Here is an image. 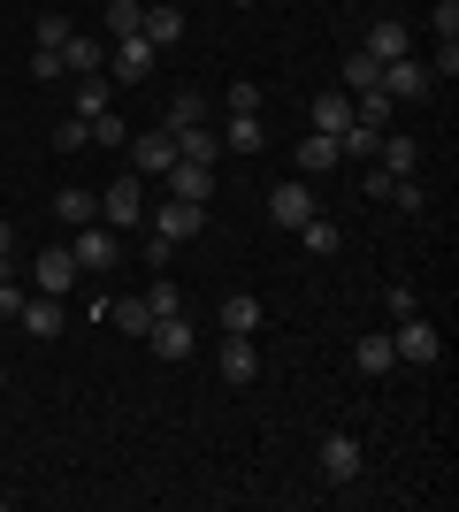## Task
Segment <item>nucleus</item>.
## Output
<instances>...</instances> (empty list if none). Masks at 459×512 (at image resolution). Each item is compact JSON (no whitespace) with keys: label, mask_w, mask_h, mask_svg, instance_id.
<instances>
[{"label":"nucleus","mask_w":459,"mask_h":512,"mask_svg":"<svg viewBox=\"0 0 459 512\" xmlns=\"http://www.w3.org/2000/svg\"><path fill=\"white\" fill-rule=\"evenodd\" d=\"M62 69H69V77H92V69H108V39H92V31H69Z\"/></svg>","instance_id":"obj_13"},{"label":"nucleus","mask_w":459,"mask_h":512,"mask_svg":"<svg viewBox=\"0 0 459 512\" xmlns=\"http://www.w3.org/2000/svg\"><path fill=\"white\" fill-rule=\"evenodd\" d=\"M291 237H299V245H306V253H314V260H329V253H337V245H345V230H337L329 214H306V222H299V230H291Z\"/></svg>","instance_id":"obj_24"},{"label":"nucleus","mask_w":459,"mask_h":512,"mask_svg":"<svg viewBox=\"0 0 459 512\" xmlns=\"http://www.w3.org/2000/svg\"><path fill=\"white\" fill-rule=\"evenodd\" d=\"M138 31H146V39H153V46H161V54H169V46H176V39H184V16H176L169 0H146V23H138Z\"/></svg>","instance_id":"obj_23"},{"label":"nucleus","mask_w":459,"mask_h":512,"mask_svg":"<svg viewBox=\"0 0 459 512\" xmlns=\"http://www.w3.org/2000/svg\"><path fill=\"white\" fill-rule=\"evenodd\" d=\"M23 337H39V344H54L62 337V321H69V299H46V291H31V299H23Z\"/></svg>","instance_id":"obj_11"},{"label":"nucleus","mask_w":459,"mask_h":512,"mask_svg":"<svg viewBox=\"0 0 459 512\" xmlns=\"http://www.w3.org/2000/svg\"><path fill=\"white\" fill-rule=\"evenodd\" d=\"M176 161H199V169H215V161H222V138H215V123L176 130Z\"/></svg>","instance_id":"obj_17"},{"label":"nucleus","mask_w":459,"mask_h":512,"mask_svg":"<svg viewBox=\"0 0 459 512\" xmlns=\"http://www.w3.org/2000/svg\"><path fill=\"white\" fill-rule=\"evenodd\" d=\"M8 253H16V230H8V222H0V268H8Z\"/></svg>","instance_id":"obj_42"},{"label":"nucleus","mask_w":459,"mask_h":512,"mask_svg":"<svg viewBox=\"0 0 459 512\" xmlns=\"http://www.w3.org/2000/svg\"><path fill=\"white\" fill-rule=\"evenodd\" d=\"M299 169H306V176L345 169V153H337V138H329V130H306V138H299Z\"/></svg>","instance_id":"obj_19"},{"label":"nucleus","mask_w":459,"mask_h":512,"mask_svg":"<svg viewBox=\"0 0 459 512\" xmlns=\"http://www.w3.org/2000/svg\"><path fill=\"white\" fill-rule=\"evenodd\" d=\"M92 146H131V123H115V107L92 115Z\"/></svg>","instance_id":"obj_34"},{"label":"nucleus","mask_w":459,"mask_h":512,"mask_svg":"<svg viewBox=\"0 0 459 512\" xmlns=\"http://www.w3.org/2000/svg\"><path fill=\"white\" fill-rule=\"evenodd\" d=\"M268 214H276V230H299L306 214H322V199H314V184H276V192H268Z\"/></svg>","instance_id":"obj_12"},{"label":"nucleus","mask_w":459,"mask_h":512,"mask_svg":"<svg viewBox=\"0 0 459 512\" xmlns=\"http://www.w3.org/2000/svg\"><path fill=\"white\" fill-rule=\"evenodd\" d=\"M222 153H261L268 146V130H261V115H222Z\"/></svg>","instance_id":"obj_20"},{"label":"nucleus","mask_w":459,"mask_h":512,"mask_svg":"<svg viewBox=\"0 0 459 512\" xmlns=\"http://www.w3.org/2000/svg\"><path fill=\"white\" fill-rule=\"evenodd\" d=\"M383 314H391V321H406V314H421V299L406 291V283H391V291H383Z\"/></svg>","instance_id":"obj_36"},{"label":"nucleus","mask_w":459,"mask_h":512,"mask_svg":"<svg viewBox=\"0 0 459 512\" xmlns=\"http://www.w3.org/2000/svg\"><path fill=\"white\" fill-rule=\"evenodd\" d=\"M54 146H62V153H85L92 146V123H85V115H69V123L54 130Z\"/></svg>","instance_id":"obj_35"},{"label":"nucleus","mask_w":459,"mask_h":512,"mask_svg":"<svg viewBox=\"0 0 459 512\" xmlns=\"http://www.w3.org/2000/svg\"><path fill=\"white\" fill-rule=\"evenodd\" d=\"M16 314H23V291H16V276L0 268V321H16Z\"/></svg>","instance_id":"obj_40"},{"label":"nucleus","mask_w":459,"mask_h":512,"mask_svg":"<svg viewBox=\"0 0 459 512\" xmlns=\"http://www.w3.org/2000/svg\"><path fill=\"white\" fill-rule=\"evenodd\" d=\"M146 314H153V321H169V314H184V291H176L169 276H161V283H146Z\"/></svg>","instance_id":"obj_30"},{"label":"nucleus","mask_w":459,"mask_h":512,"mask_svg":"<svg viewBox=\"0 0 459 512\" xmlns=\"http://www.w3.org/2000/svg\"><path fill=\"white\" fill-rule=\"evenodd\" d=\"M54 214H62L69 230H77V222H100V192H85V184H62V192H54Z\"/></svg>","instance_id":"obj_25"},{"label":"nucleus","mask_w":459,"mask_h":512,"mask_svg":"<svg viewBox=\"0 0 459 512\" xmlns=\"http://www.w3.org/2000/svg\"><path fill=\"white\" fill-rule=\"evenodd\" d=\"M77 276H85V268H77V253H69V245H46V253L31 260V291H46V299H69V291H77Z\"/></svg>","instance_id":"obj_6"},{"label":"nucleus","mask_w":459,"mask_h":512,"mask_svg":"<svg viewBox=\"0 0 459 512\" xmlns=\"http://www.w3.org/2000/svg\"><path fill=\"white\" fill-rule=\"evenodd\" d=\"M100 222L108 230H146V176H123L100 192Z\"/></svg>","instance_id":"obj_5"},{"label":"nucleus","mask_w":459,"mask_h":512,"mask_svg":"<svg viewBox=\"0 0 459 512\" xmlns=\"http://www.w3.org/2000/svg\"><path fill=\"white\" fill-rule=\"evenodd\" d=\"M429 23H437V39H459V0H437V8H429Z\"/></svg>","instance_id":"obj_39"},{"label":"nucleus","mask_w":459,"mask_h":512,"mask_svg":"<svg viewBox=\"0 0 459 512\" xmlns=\"http://www.w3.org/2000/svg\"><path fill=\"white\" fill-rule=\"evenodd\" d=\"M352 367H360V375H391V367H398V344L383 337V329H368V337L352 344Z\"/></svg>","instance_id":"obj_21"},{"label":"nucleus","mask_w":459,"mask_h":512,"mask_svg":"<svg viewBox=\"0 0 459 512\" xmlns=\"http://www.w3.org/2000/svg\"><path fill=\"white\" fill-rule=\"evenodd\" d=\"M429 92H437L429 62H414V54H398V62H383V100H391V107H421Z\"/></svg>","instance_id":"obj_3"},{"label":"nucleus","mask_w":459,"mask_h":512,"mask_svg":"<svg viewBox=\"0 0 459 512\" xmlns=\"http://www.w3.org/2000/svg\"><path fill=\"white\" fill-rule=\"evenodd\" d=\"M161 184H169V199H199V207L215 199V169H199V161H176Z\"/></svg>","instance_id":"obj_14"},{"label":"nucleus","mask_w":459,"mask_h":512,"mask_svg":"<svg viewBox=\"0 0 459 512\" xmlns=\"http://www.w3.org/2000/svg\"><path fill=\"white\" fill-rule=\"evenodd\" d=\"M215 375L245 390L253 375H261V344H253V337H222V344H215Z\"/></svg>","instance_id":"obj_9"},{"label":"nucleus","mask_w":459,"mask_h":512,"mask_svg":"<svg viewBox=\"0 0 459 512\" xmlns=\"http://www.w3.org/2000/svg\"><path fill=\"white\" fill-rule=\"evenodd\" d=\"M253 329H261V299H253V291H230V299H222V337H253Z\"/></svg>","instance_id":"obj_22"},{"label":"nucleus","mask_w":459,"mask_h":512,"mask_svg":"<svg viewBox=\"0 0 459 512\" xmlns=\"http://www.w3.org/2000/svg\"><path fill=\"white\" fill-rule=\"evenodd\" d=\"M391 344H398V367H429V360L444 352V337H437V329H429L421 314H406V321H398V329H391Z\"/></svg>","instance_id":"obj_8"},{"label":"nucleus","mask_w":459,"mask_h":512,"mask_svg":"<svg viewBox=\"0 0 459 512\" xmlns=\"http://www.w3.org/2000/svg\"><path fill=\"white\" fill-rule=\"evenodd\" d=\"M314 467H322L329 490H352V482L368 474V451H360V436H345V428H322V451H314Z\"/></svg>","instance_id":"obj_1"},{"label":"nucleus","mask_w":459,"mask_h":512,"mask_svg":"<svg viewBox=\"0 0 459 512\" xmlns=\"http://www.w3.org/2000/svg\"><path fill=\"white\" fill-rule=\"evenodd\" d=\"M0 383H8V367H0Z\"/></svg>","instance_id":"obj_43"},{"label":"nucleus","mask_w":459,"mask_h":512,"mask_svg":"<svg viewBox=\"0 0 459 512\" xmlns=\"http://www.w3.org/2000/svg\"><path fill=\"white\" fill-rule=\"evenodd\" d=\"M131 161H138V176H169L176 169V130L161 123V130H138L131 138Z\"/></svg>","instance_id":"obj_10"},{"label":"nucleus","mask_w":459,"mask_h":512,"mask_svg":"<svg viewBox=\"0 0 459 512\" xmlns=\"http://www.w3.org/2000/svg\"><path fill=\"white\" fill-rule=\"evenodd\" d=\"M31 77H69L62 54H46V46H31Z\"/></svg>","instance_id":"obj_41"},{"label":"nucleus","mask_w":459,"mask_h":512,"mask_svg":"<svg viewBox=\"0 0 459 512\" xmlns=\"http://www.w3.org/2000/svg\"><path fill=\"white\" fill-rule=\"evenodd\" d=\"M69 253H77L85 276H108L115 260H123V230H108V222H77V245H69Z\"/></svg>","instance_id":"obj_4"},{"label":"nucleus","mask_w":459,"mask_h":512,"mask_svg":"<svg viewBox=\"0 0 459 512\" xmlns=\"http://www.w3.org/2000/svg\"><path fill=\"white\" fill-rule=\"evenodd\" d=\"M108 107H115V85H108V69H92V77H77V115H85V123H92V115H108Z\"/></svg>","instance_id":"obj_27"},{"label":"nucleus","mask_w":459,"mask_h":512,"mask_svg":"<svg viewBox=\"0 0 459 512\" xmlns=\"http://www.w3.org/2000/svg\"><path fill=\"white\" fill-rule=\"evenodd\" d=\"M368 54L375 62H398V54H414V31L398 16H375V31H368Z\"/></svg>","instance_id":"obj_18"},{"label":"nucleus","mask_w":459,"mask_h":512,"mask_svg":"<svg viewBox=\"0 0 459 512\" xmlns=\"http://www.w3.org/2000/svg\"><path fill=\"white\" fill-rule=\"evenodd\" d=\"M69 31H77V23H69L62 8H46V16H39V46H46V54H62V46H69Z\"/></svg>","instance_id":"obj_32"},{"label":"nucleus","mask_w":459,"mask_h":512,"mask_svg":"<svg viewBox=\"0 0 459 512\" xmlns=\"http://www.w3.org/2000/svg\"><path fill=\"white\" fill-rule=\"evenodd\" d=\"M153 62H161V46H153L146 31H131V39H108V85H146Z\"/></svg>","instance_id":"obj_2"},{"label":"nucleus","mask_w":459,"mask_h":512,"mask_svg":"<svg viewBox=\"0 0 459 512\" xmlns=\"http://www.w3.org/2000/svg\"><path fill=\"white\" fill-rule=\"evenodd\" d=\"M108 321H115V329H123V337H146V329H153L146 299H108Z\"/></svg>","instance_id":"obj_28"},{"label":"nucleus","mask_w":459,"mask_h":512,"mask_svg":"<svg viewBox=\"0 0 459 512\" xmlns=\"http://www.w3.org/2000/svg\"><path fill=\"white\" fill-rule=\"evenodd\" d=\"M337 85H345V92H375V85H383V62H375L368 46H360V54H345V69H337Z\"/></svg>","instance_id":"obj_26"},{"label":"nucleus","mask_w":459,"mask_h":512,"mask_svg":"<svg viewBox=\"0 0 459 512\" xmlns=\"http://www.w3.org/2000/svg\"><path fill=\"white\" fill-rule=\"evenodd\" d=\"M146 230L169 237V245H192V237L207 230V207H199V199H169L161 214H146Z\"/></svg>","instance_id":"obj_7"},{"label":"nucleus","mask_w":459,"mask_h":512,"mask_svg":"<svg viewBox=\"0 0 459 512\" xmlns=\"http://www.w3.org/2000/svg\"><path fill=\"white\" fill-rule=\"evenodd\" d=\"M391 207L398 214H421V184H414V176H391Z\"/></svg>","instance_id":"obj_37"},{"label":"nucleus","mask_w":459,"mask_h":512,"mask_svg":"<svg viewBox=\"0 0 459 512\" xmlns=\"http://www.w3.org/2000/svg\"><path fill=\"white\" fill-rule=\"evenodd\" d=\"M429 77H444V85L459 77V39H437V62H429Z\"/></svg>","instance_id":"obj_38"},{"label":"nucleus","mask_w":459,"mask_h":512,"mask_svg":"<svg viewBox=\"0 0 459 512\" xmlns=\"http://www.w3.org/2000/svg\"><path fill=\"white\" fill-rule=\"evenodd\" d=\"M146 344L161 352V360H192V321H184V314L153 321V329H146Z\"/></svg>","instance_id":"obj_16"},{"label":"nucleus","mask_w":459,"mask_h":512,"mask_svg":"<svg viewBox=\"0 0 459 512\" xmlns=\"http://www.w3.org/2000/svg\"><path fill=\"white\" fill-rule=\"evenodd\" d=\"M314 130H329V138L352 130V92L345 85H322V92H314Z\"/></svg>","instance_id":"obj_15"},{"label":"nucleus","mask_w":459,"mask_h":512,"mask_svg":"<svg viewBox=\"0 0 459 512\" xmlns=\"http://www.w3.org/2000/svg\"><path fill=\"white\" fill-rule=\"evenodd\" d=\"M222 115H261V85H253V77H238V85L222 92Z\"/></svg>","instance_id":"obj_31"},{"label":"nucleus","mask_w":459,"mask_h":512,"mask_svg":"<svg viewBox=\"0 0 459 512\" xmlns=\"http://www.w3.org/2000/svg\"><path fill=\"white\" fill-rule=\"evenodd\" d=\"M146 23V0H108V39H131Z\"/></svg>","instance_id":"obj_29"},{"label":"nucleus","mask_w":459,"mask_h":512,"mask_svg":"<svg viewBox=\"0 0 459 512\" xmlns=\"http://www.w3.org/2000/svg\"><path fill=\"white\" fill-rule=\"evenodd\" d=\"M192 123H207V100H199V92H176L169 100V130H192Z\"/></svg>","instance_id":"obj_33"}]
</instances>
